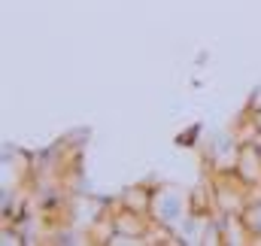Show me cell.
Here are the masks:
<instances>
[{"label":"cell","instance_id":"6da1fadb","mask_svg":"<svg viewBox=\"0 0 261 246\" xmlns=\"http://www.w3.org/2000/svg\"><path fill=\"white\" fill-rule=\"evenodd\" d=\"M149 216L164 234H176L195 216V198L179 183H155L149 198Z\"/></svg>","mask_w":261,"mask_h":246},{"label":"cell","instance_id":"7a4b0ae2","mask_svg":"<svg viewBox=\"0 0 261 246\" xmlns=\"http://www.w3.org/2000/svg\"><path fill=\"white\" fill-rule=\"evenodd\" d=\"M206 185H210V194H213V204H216V213L219 216H243V210L258 198L255 188L246 183L234 167L231 170L213 167Z\"/></svg>","mask_w":261,"mask_h":246},{"label":"cell","instance_id":"3957f363","mask_svg":"<svg viewBox=\"0 0 261 246\" xmlns=\"http://www.w3.org/2000/svg\"><path fill=\"white\" fill-rule=\"evenodd\" d=\"M31 180H34V158L24 149L6 143L3 146V161H0V188H3V198L18 194Z\"/></svg>","mask_w":261,"mask_h":246},{"label":"cell","instance_id":"277c9868","mask_svg":"<svg viewBox=\"0 0 261 246\" xmlns=\"http://www.w3.org/2000/svg\"><path fill=\"white\" fill-rule=\"evenodd\" d=\"M110 222H113V231H116V234H130V237H143V240H149L152 231L158 228L149 213H140V210H134V207H125L122 201H113V207H110Z\"/></svg>","mask_w":261,"mask_h":246},{"label":"cell","instance_id":"5b68a950","mask_svg":"<svg viewBox=\"0 0 261 246\" xmlns=\"http://www.w3.org/2000/svg\"><path fill=\"white\" fill-rule=\"evenodd\" d=\"M234 170L255 188V194H261V146L252 143V137L249 140H240V152H237Z\"/></svg>","mask_w":261,"mask_h":246},{"label":"cell","instance_id":"8992f818","mask_svg":"<svg viewBox=\"0 0 261 246\" xmlns=\"http://www.w3.org/2000/svg\"><path fill=\"white\" fill-rule=\"evenodd\" d=\"M149 198H152V188H146V185H128V188L119 194V201H122L125 207H134V210H140V213H149Z\"/></svg>","mask_w":261,"mask_h":246},{"label":"cell","instance_id":"52a82bcc","mask_svg":"<svg viewBox=\"0 0 261 246\" xmlns=\"http://www.w3.org/2000/svg\"><path fill=\"white\" fill-rule=\"evenodd\" d=\"M240 219H243V225L249 228V234L255 237V243H261V194L249 204V207H246V210H243V216H240Z\"/></svg>","mask_w":261,"mask_h":246},{"label":"cell","instance_id":"ba28073f","mask_svg":"<svg viewBox=\"0 0 261 246\" xmlns=\"http://www.w3.org/2000/svg\"><path fill=\"white\" fill-rule=\"evenodd\" d=\"M255 110H261V82L252 88V94H249V101H246V116L255 113Z\"/></svg>","mask_w":261,"mask_h":246},{"label":"cell","instance_id":"9c48e42d","mask_svg":"<svg viewBox=\"0 0 261 246\" xmlns=\"http://www.w3.org/2000/svg\"><path fill=\"white\" fill-rule=\"evenodd\" d=\"M249 128H252V134H261V110L249 113Z\"/></svg>","mask_w":261,"mask_h":246}]
</instances>
